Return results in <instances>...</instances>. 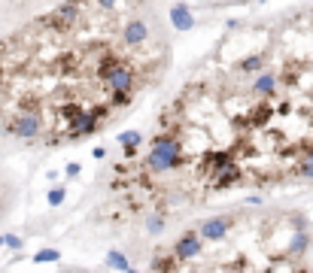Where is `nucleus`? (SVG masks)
<instances>
[{
	"instance_id": "obj_2",
	"label": "nucleus",
	"mask_w": 313,
	"mask_h": 273,
	"mask_svg": "<svg viewBox=\"0 0 313 273\" xmlns=\"http://www.w3.org/2000/svg\"><path fill=\"white\" fill-rule=\"evenodd\" d=\"M171 67L158 0H58L0 36V134L73 146L125 119Z\"/></svg>"
},
{
	"instance_id": "obj_1",
	"label": "nucleus",
	"mask_w": 313,
	"mask_h": 273,
	"mask_svg": "<svg viewBox=\"0 0 313 273\" xmlns=\"http://www.w3.org/2000/svg\"><path fill=\"white\" fill-rule=\"evenodd\" d=\"M262 40L207 58L128 152L109 191L128 219L164 222L244 188L313 182V0Z\"/></svg>"
},
{
	"instance_id": "obj_3",
	"label": "nucleus",
	"mask_w": 313,
	"mask_h": 273,
	"mask_svg": "<svg viewBox=\"0 0 313 273\" xmlns=\"http://www.w3.org/2000/svg\"><path fill=\"white\" fill-rule=\"evenodd\" d=\"M310 225L274 206H241L186 225L152 252V270L289 273L307 270Z\"/></svg>"
}]
</instances>
